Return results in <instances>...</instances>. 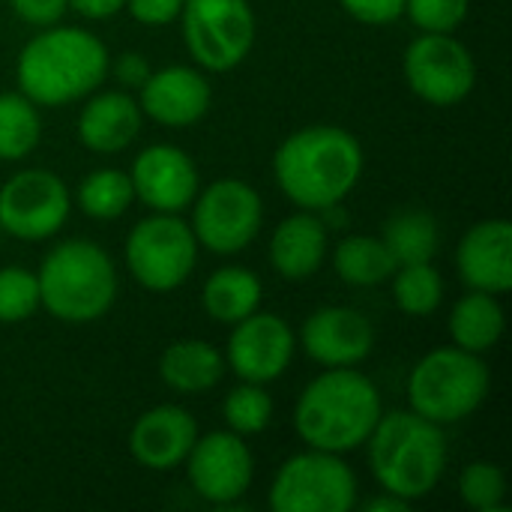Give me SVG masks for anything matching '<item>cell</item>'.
I'll use <instances>...</instances> for the list:
<instances>
[{"label": "cell", "mask_w": 512, "mask_h": 512, "mask_svg": "<svg viewBox=\"0 0 512 512\" xmlns=\"http://www.w3.org/2000/svg\"><path fill=\"white\" fill-rule=\"evenodd\" d=\"M342 9L363 24H390L405 15V0H339Z\"/></svg>", "instance_id": "cell-34"}, {"label": "cell", "mask_w": 512, "mask_h": 512, "mask_svg": "<svg viewBox=\"0 0 512 512\" xmlns=\"http://www.w3.org/2000/svg\"><path fill=\"white\" fill-rule=\"evenodd\" d=\"M39 309V282L27 267H0V324L27 321Z\"/></svg>", "instance_id": "cell-32"}, {"label": "cell", "mask_w": 512, "mask_h": 512, "mask_svg": "<svg viewBox=\"0 0 512 512\" xmlns=\"http://www.w3.org/2000/svg\"><path fill=\"white\" fill-rule=\"evenodd\" d=\"M69 6H72L78 15H84V18L102 21V18L117 15V12L126 6V0H69Z\"/></svg>", "instance_id": "cell-38"}, {"label": "cell", "mask_w": 512, "mask_h": 512, "mask_svg": "<svg viewBox=\"0 0 512 512\" xmlns=\"http://www.w3.org/2000/svg\"><path fill=\"white\" fill-rule=\"evenodd\" d=\"M405 81L429 105L450 108L471 96L477 66L471 51L450 33H423L405 48Z\"/></svg>", "instance_id": "cell-11"}, {"label": "cell", "mask_w": 512, "mask_h": 512, "mask_svg": "<svg viewBox=\"0 0 512 512\" xmlns=\"http://www.w3.org/2000/svg\"><path fill=\"white\" fill-rule=\"evenodd\" d=\"M405 15L423 33H453L468 15V0H405Z\"/></svg>", "instance_id": "cell-33"}, {"label": "cell", "mask_w": 512, "mask_h": 512, "mask_svg": "<svg viewBox=\"0 0 512 512\" xmlns=\"http://www.w3.org/2000/svg\"><path fill=\"white\" fill-rule=\"evenodd\" d=\"M273 174L288 201L324 213L339 207L357 186L363 174V147L342 126H306L279 144Z\"/></svg>", "instance_id": "cell-1"}, {"label": "cell", "mask_w": 512, "mask_h": 512, "mask_svg": "<svg viewBox=\"0 0 512 512\" xmlns=\"http://www.w3.org/2000/svg\"><path fill=\"white\" fill-rule=\"evenodd\" d=\"M324 255H327V228L324 219H318L312 210L282 219L279 228L273 231L270 261L291 282L315 276L318 267L324 264Z\"/></svg>", "instance_id": "cell-21"}, {"label": "cell", "mask_w": 512, "mask_h": 512, "mask_svg": "<svg viewBox=\"0 0 512 512\" xmlns=\"http://www.w3.org/2000/svg\"><path fill=\"white\" fill-rule=\"evenodd\" d=\"M390 279H393L396 306L405 315L426 318V315H432L441 306L444 282H441V273L432 267V261H423V264H399Z\"/></svg>", "instance_id": "cell-29"}, {"label": "cell", "mask_w": 512, "mask_h": 512, "mask_svg": "<svg viewBox=\"0 0 512 512\" xmlns=\"http://www.w3.org/2000/svg\"><path fill=\"white\" fill-rule=\"evenodd\" d=\"M381 414L378 387L351 366H339L306 384L294 408V429L306 447L342 456L369 441Z\"/></svg>", "instance_id": "cell-2"}, {"label": "cell", "mask_w": 512, "mask_h": 512, "mask_svg": "<svg viewBox=\"0 0 512 512\" xmlns=\"http://www.w3.org/2000/svg\"><path fill=\"white\" fill-rule=\"evenodd\" d=\"M261 279L246 267H222L204 282V312L219 324H237L261 306Z\"/></svg>", "instance_id": "cell-23"}, {"label": "cell", "mask_w": 512, "mask_h": 512, "mask_svg": "<svg viewBox=\"0 0 512 512\" xmlns=\"http://www.w3.org/2000/svg\"><path fill=\"white\" fill-rule=\"evenodd\" d=\"M132 192L156 213H180L198 195V168L186 150L174 144H153L132 162Z\"/></svg>", "instance_id": "cell-15"}, {"label": "cell", "mask_w": 512, "mask_h": 512, "mask_svg": "<svg viewBox=\"0 0 512 512\" xmlns=\"http://www.w3.org/2000/svg\"><path fill=\"white\" fill-rule=\"evenodd\" d=\"M456 270L465 285L486 294L512 288V225L507 219L477 222L456 249Z\"/></svg>", "instance_id": "cell-19"}, {"label": "cell", "mask_w": 512, "mask_h": 512, "mask_svg": "<svg viewBox=\"0 0 512 512\" xmlns=\"http://www.w3.org/2000/svg\"><path fill=\"white\" fill-rule=\"evenodd\" d=\"M231 327L234 333L228 339V366L240 381L267 384L285 375L297 348L294 330L285 318L270 312H252Z\"/></svg>", "instance_id": "cell-14"}, {"label": "cell", "mask_w": 512, "mask_h": 512, "mask_svg": "<svg viewBox=\"0 0 512 512\" xmlns=\"http://www.w3.org/2000/svg\"><path fill=\"white\" fill-rule=\"evenodd\" d=\"M36 282L39 306L66 324H90L102 318L117 297L114 261L99 243L81 237L57 243L42 258Z\"/></svg>", "instance_id": "cell-5"}, {"label": "cell", "mask_w": 512, "mask_h": 512, "mask_svg": "<svg viewBox=\"0 0 512 512\" xmlns=\"http://www.w3.org/2000/svg\"><path fill=\"white\" fill-rule=\"evenodd\" d=\"M198 261V240L192 225L177 213H156L141 219L126 237V264L132 279L147 291L180 288Z\"/></svg>", "instance_id": "cell-7"}, {"label": "cell", "mask_w": 512, "mask_h": 512, "mask_svg": "<svg viewBox=\"0 0 512 512\" xmlns=\"http://www.w3.org/2000/svg\"><path fill=\"white\" fill-rule=\"evenodd\" d=\"M333 267L342 282H348L354 288H372V285L387 282L399 264L381 237L351 234V237L339 240V246L333 252Z\"/></svg>", "instance_id": "cell-25"}, {"label": "cell", "mask_w": 512, "mask_h": 512, "mask_svg": "<svg viewBox=\"0 0 512 512\" xmlns=\"http://www.w3.org/2000/svg\"><path fill=\"white\" fill-rule=\"evenodd\" d=\"M42 120L36 105L18 93H0V162H18L39 144Z\"/></svg>", "instance_id": "cell-27"}, {"label": "cell", "mask_w": 512, "mask_h": 512, "mask_svg": "<svg viewBox=\"0 0 512 512\" xmlns=\"http://www.w3.org/2000/svg\"><path fill=\"white\" fill-rule=\"evenodd\" d=\"M186 0H126L132 18L147 27H165L180 18Z\"/></svg>", "instance_id": "cell-35"}, {"label": "cell", "mask_w": 512, "mask_h": 512, "mask_svg": "<svg viewBox=\"0 0 512 512\" xmlns=\"http://www.w3.org/2000/svg\"><path fill=\"white\" fill-rule=\"evenodd\" d=\"M381 240L387 243L396 264H423V261L435 258L441 234H438V222L429 210L405 207L387 219Z\"/></svg>", "instance_id": "cell-26"}, {"label": "cell", "mask_w": 512, "mask_h": 512, "mask_svg": "<svg viewBox=\"0 0 512 512\" xmlns=\"http://www.w3.org/2000/svg\"><path fill=\"white\" fill-rule=\"evenodd\" d=\"M114 72H117L120 84H126V87H141V84L147 81V75H150V63L144 60V54L129 51V54H123V57L117 60Z\"/></svg>", "instance_id": "cell-37"}, {"label": "cell", "mask_w": 512, "mask_h": 512, "mask_svg": "<svg viewBox=\"0 0 512 512\" xmlns=\"http://www.w3.org/2000/svg\"><path fill=\"white\" fill-rule=\"evenodd\" d=\"M192 204V234L198 246L210 249L213 255L243 252L258 237L264 222L261 195L237 177L210 183L201 195H195Z\"/></svg>", "instance_id": "cell-10"}, {"label": "cell", "mask_w": 512, "mask_h": 512, "mask_svg": "<svg viewBox=\"0 0 512 512\" xmlns=\"http://www.w3.org/2000/svg\"><path fill=\"white\" fill-rule=\"evenodd\" d=\"M357 504V477L336 456L324 450H306L291 456L270 489V507L276 512H348Z\"/></svg>", "instance_id": "cell-9"}, {"label": "cell", "mask_w": 512, "mask_h": 512, "mask_svg": "<svg viewBox=\"0 0 512 512\" xmlns=\"http://www.w3.org/2000/svg\"><path fill=\"white\" fill-rule=\"evenodd\" d=\"M504 333V309L495 294L471 291L450 312V336L453 345L471 354H486L498 345Z\"/></svg>", "instance_id": "cell-24"}, {"label": "cell", "mask_w": 512, "mask_h": 512, "mask_svg": "<svg viewBox=\"0 0 512 512\" xmlns=\"http://www.w3.org/2000/svg\"><path fill=\"white\" fill-rule=\"evenodd\" d=\"M159 375L165 387L183 396H198L213 390L225 375V357L204 339H180L165 348L159 360Z\"/></svg>", "instance_id": "cell-22"}, {"label": "cell", "mask_w": 512, "mask_h": 512, "mask_svg": "<svg viewBox=\"0 0 512 512\" xmlns=\"http://www.w3.org/2000/svg\"><path fill=\"white\" fill-rule=\"evenodd\" d=\"M186 474L198 498L216 507H231L249 492L255 459L237 432H210L195 438L186 456Z\"/></svg>", "instance_id": "cell-13"}, {"label": "cell", "mask_w": 512, "mask_h": 512, "mask_svg": "<svg viewBox=\"0 0 512 512\" xmlns=\"http://www.w3.org/2000/svg\"><path fill=\"white\" fill-rule=\"evenodd\" d=\"M9 6L27 24H33V27H51V24H57L63 18L69 0H9Z\"/></svg>", "instance_id": "cell-36"}, {"label": "cell", "mask_w": 512, "mask_h": 512, "mask_svg": "<svg viewBox=\"0 0 512 512\" xmlns=\"http://www.w3.org/2000/svg\"><path fill=\"white\" fill-rule=\"evenodd\" d=\"M141 132V105L123 90L93 96L78 117V138L93 153H120Z\"/></svg>", "instance_id": "cell-20"}, {"label": "cell", "mask_w": 512, "mask_h": 512, "mask_svg": "<svg viewBox=\"0 0 512 512\" xmlns=\"http://www.w3.org/2000/svg\"><path fill=\"white\" fill-rule=\"evenodd\" d=\"M300 342L315 363L327 369H339V366H357L372 354L375 330L369 318L357 309L324 306L306 318Z\"/></svg>", "instance_id": "cell-16"}, {"label": "cell", "mask_w": 512, "mask_h": 512, "mask_svg": "<svg viewBox=\"0 0 512 512\" xmlns=\"http://www.w3.org/2000/svg\"><path fill=\"white\" fill-rule=\"evenodd\" d=\"M366 444L369 465L381 489L411 504L432 495L447 471L444 432L417 411L381 414Z\"/></svg>", "instance_id": "cell-4"}, {"label": "cell", "mask_w": 512, "mask_h": 512, "mask_svg": "<svg viewBox=\"0 0 512 512\" xmlns=\"http://www.w3.org/2000/svg\"><path fill=\"white\" fill-rule=\"evenodd\" d=\"M69 210L66 183L45 168L18 171L0 186V228L18 240L54 237L66 225Z\"/></svg>", "instance_id": "cell-12"}, {"label": "cell", "mask_w": 512, "mask_h": 512, "mask_svg": "<svg viewBox=\"0 0 512 512\" xmlns=\"http://www.w3.org/2000/svg\"><path fill=\"white\" fill-rule=\"evenodd\" d=\"M213 90L207 78L192 66H165L159 72H150L141 84V114L150 120L183 129L198 123L210 108Z\"/></svg>", "instance_id": "cell-17"}, {"label": "cell", "mask_w": 512, "mask_h": 512, "mask_svg": "<svg viewBox=\"0 0 512 512\" xmlns=\"http://www.w3.org/2000/svg\"><path fill=\"white\" fill-rule=\"evenodd\" d=\"M108 48L81 27H48L18 54V90L45 108L69 105L96 90L108 75Z\"/></svg>", "instance_id": "cell-3"}, {"label": "cell", "mask_w": 512, "mask_h": 512, "mask_svg": "<svg viewBox=\"0 0 512 512\" xmlns=\"http://www.w3.org/2000/svg\"><path fill=\"white\" fill-rule=\"evenodd\" d=\"M408 507H411V501H405L399 495H390V492H384L381 498L366 501V512H405Z\"/></svg>", "instance_id": "cell-39"}, {"label": "cell", "mask_w": 512, "mask_h": 512, "mask_svg": "<svg viewBox=\"0 0 512 512\" xmlns=\"http://www.w3.org/2000/svg\"><path fill=\"white\" fill-rule=\"evenodd\" d=\"M462 501L477 512H504L507 480L504 471L492 462H471L459 480Z\"/></svg>", "instance_id": "cell-31"}, {"label": "cell", "mask_w": 512, "mask_h": 512, "mask_svg": "<svg viewBox=\"0 0 512 512\" xmlns=\"http://www.w3.org/2000/svg\"><path fill=\"white\" fill-rule=\"evenodd\" d=\"M183 39L207 72H231L255 45V15L246 0H186Z\"/></svg>", "instance_id": "cell-8"}, {"label": "cell", "mask_w": 512, "mask_h": 512, "mask_svg": "<svg viewBox=\"0 0 512 512\" xmlns=\"http://www.w3.org/2000/svg\"><path fill=\"white\" fill-rule=\"evenodd\" d=\"M489 369L480 354L438 348L426 354L408 378V402L420 417L447 426L471 417L489 396Z\"/></svg>", "instance_id": "cell-6"}, {"label": "cell", "mask_w": 512, "mask_h": 512, "mask_svg": "<svg viewBox=\"0 0 512 512\" xmlns=\"http://www.w3.org/2000/svg\"><path fill=\"white\" fill-rule=\"evenodd\" d=\"M132 201H135L132 180L120 168H99L87 174L78 186V204L90 219H102V222L117 219L129 210Z\"/></svg>", "instance_id": "cell-28"}, {"label": "cell", "mask_w": 512, "mask_h": 512, "mask_svg": "<svg viewBox=\"0 0 512 512\" xmlns=\"http://www.w3.org/2000/svg\"><path fill=\"white\" fill-rule=\"evenodd\" d=\"M198 438V423L186 408L156 405L144 411L129 432V453L147 471H171L186 462Z\"/></svg>", "instance_id": "cell-18"}, {"label": "cell", "mask_w": 512, "mask_h": 512, "mask_svg": "<svg viewBox=\"0 0 512 512\" xmlns=\"http://www.w3.org/2000/svg\"><path fill=\"white\" fill-rule=\"evenodd\" d=\"M225 423L231 432H237L240 438L246 435H261L270 420H273V399L264 390V384H249L243 381V387L231 390L225 405H222Z\"/></svg>", "instance_id": "cell-30"}]
</instances>
